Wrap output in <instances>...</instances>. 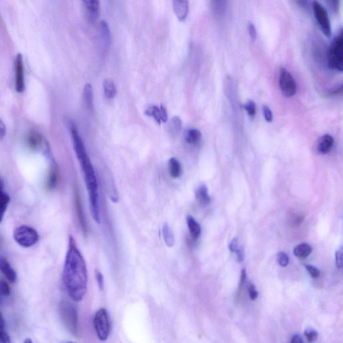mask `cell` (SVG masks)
Masks as SVG:
<instances>
[{"label": "cell", "instance_id": "6da1fadb", "mask_svg": "<svg viewBox=\"0 0 343 343\" xmlns=\"http://www.w3.org/2000/svg\"><path fill=\"white\" fill-rule=\"evenodd\" d=\"M62 280L69 296L74 301H82L88 289V268L75 239L69 236L68 249L65 257Z\"/></svg>", "mask_w": 343, "mask_h": 343}, {"label": "cell", "instance_id": "7a4b0ae2", "mask_svg": "<svg viewBox=\"0 0 343 343\" xmlns=\"http://www.w3.org/2000/svg\"><path fill=\"white\" fill-rule=\"evenodd\" d=\"M71 136H72L74 149L76 156L79 160L82 173H83L84 182H85L87 189L88 191L91 212L95 222L99 224L101 223V215H100V207L99 204L98 184L96 175L91 162L85 146L82 142L77 127L73 124L71 127Z\"/></svg>", "mask_w": 343, "mask_h": 343}, {"label": "cell", "instance_id": "3957f363", "mask_svg": "<svg viewBox=\"0 0 343 343\" xmlns=\"http://www.w3.org/2000/svg\"><path fill=\"white\" fill-rule=\"evenodd\" d=\"M328 64L334 70L342 71L343 67V40L342 32L334 39L328 52Z\"/></svg>", "mask_w": 343, "mask_h": 343}, {"label": "cell", "instance_id": "277c9868", "mask_svg": "<svg viewBox=\"0 0 343 343\" xmlns=\"http://www.w3.org/2000/svg\"><path fill=\"white\" fill-rule=\"evenodd\" d=\"M15 242L24 248H30L38 242V232L33 227L21 225L16 228L13 234Z\"/></svg>", "mask_w": 343, "mask_h": 343}, {"label": "cell", "instance_id": "5b68a950", "mask_svg": "<svg viewBox=\"0 0 343 343\" xmlns=\"http://www.w3.org/2000/svg\"><path fill=\"white\" fill-rule=\"evenodd\" d=\"M62 323L69 332L77 334L78 332V313L76 308L69 302L62 301L59 306Z\"/></svg>", "mask_w": 343, "mask_h": 343}, {"label": "cell", "instance_id": "8992f818", "mask_svg": "<svg viewBox=\"0 0 343 343\" xmlns=\"http://www.w3.org/2000/svg\"><path fill=\"white\" fill-rule=\"evenodd\" d=\"M94 326L99 339L101 341L107 340L110 332V323L108 312L104 308L99 310L95 314Z\"/></svg>", "mask_w": 343, "mask_h": 343}, {"label": "cell", "instance_id": "52a82bcc", "mask_svg": "<svg viewBox=\"0 0 343 343\" xmlns=\"http://www.w3.org/2000/svg\"><path fill=\"white\" fill-rule=\"evenodd\" d=\"M312 8H313L314 16H315L320 30H322L326 36L330 38L331 36L332 30L329 14H328L327 10L318 1L312 2Z\"/></svg>", "mask_w": 343, "mask_h": 343}, {"label": "cell", "instance_id": "ba28073f", "mask_svg": "<svg viewBox=\"0 0 343 343\" xmlns=\"http://www.w3.org/2000/svg\"><path fill=\"white\" fill-rule=\"evenodd\" d=\"M279 83L280 90L286 97H292L296 94L297 84L291 73L285 68L280 69Z\"/></svg>", "mask_w": 343, "mask_h": 343}, {"label": "cell", "instance_id": "9c48e42d", "mask_svg": "<svg viewBox=\"0 0 343 343\" xmlns=\"http://www.w3.org/2000/svg\"><path fill=\"white\" fill-rule=\"evenodd\" d=\"M45 154L50 164V170L49 176H48L47 186L48 189L53 190L57 186L58 182V168L47 142L45 146Z\"/></svg>", "mask_w": 343, "mask_h": 343}, {"label": "cell", "instance_id": "30bf717a", "mask_svg": "<svg viewBox=\"0 0 343 343\" xmlns=\"http://www.w3.org/2000/svg\"><path fill=\"white\" fill-rule=\"evenodd\" d=\"M15 90L18 93L25 90V64L21 53L17 54L15 60Z\"/></svg>", "mask_w": 343, "mask_h": 343}, {"label": "cell", "instance_id": "8fae6325", "mask_svg": "<svg viewBox=\"0 0 343 343\" xmlns=\"http://www.w3.org/2000/svg\"><path fill=\"white\" fill-rule=\"evenodd\" d=\"M75 206L76 213H77V218L79 219L82 232H83L84 235H87L88 233V224H87L85 216H84L83 209H82L81 197H80L79 190L77 189L75 191Z\"/></svg>", "mask_w": 343, "mask_h": 343}, {"label": "cell", "instance_id": "7c38bea8", "mask_svg": "<svg viewBox=\"0 0 343 343\" xmlns=\"http://www.w3.org/2000/svg\"><path fill=\"white\" fill-rule=\"evenodd\" d=\"M86 16L91 21H95L100 12V2L97 0H84L82 2Z\"/></svg>", "mask_w": 343, "mask_h": 343}, {"label": "cell", "instance_id": "4fadbf2b", "mask_svg": "<svg viewBox=\"0 0 343 343\" xmlns=\"http://www.w3.org/2000/svg\"><path fill=\"white\" fill-rule=\"evenodd\" d=\"M145 114L147 116H151L159 124L161 122H166L168 120V114L166 108L162 105L160 107L158 106H152V107L147 109L145 112Z\"/></svg>", "mask_w": 343, "mask_h": 343}, {"label": "cell", "instance_id": "5bb4252c", "mask_svg": "<svg viewBox=\"0 0 343 343\" xmlns=\"http://www.w3.org/2000/svg\"><path fill=\"white\" fill-rule=\"evenodd\" d=\"M104 182H105L106 191L110 197L111 201L113 203H118L119 201V196L118 191H117L116 184H115L114 180L113 179L112 175H110V173H105L104 174Z\"/></svg>", "mask_w": 343, "mask_h": 343}, {"label": "cell", "instance_id": "9a60e30c", "mask_svg": "<svg viewBox=\"0 0 343 343\" xmlns=\"http://www.w3.org/2000/svg\"><path fill=\"white\" fill-rule=\"evenodd\" d=\"M173 9L176 16L180 21L185 20L189 11V4L186 0H175L173 1Z\"/></svg>", "mask_w": 343, "mask_h": 343}, {"label": "cell", "instance_id": "2e32d148", "mask_svg": "<svg viewBox=\"0 0 343 343\" xmlns=\"http://www.w3.org/2000/svg\"><path fill=\"white\" fill-rule=\"evenodd\" d=\"M10 203V198L8 193L4 190V182L0 179V224L4 220Z\"/></svg>", "mask_w": 343, "mask_h": 343}, {"label": "cell", "instance_id": "e0dca14e", "mask_svg": "<svg viewBox=\"0 0 343 343\" xmlns=\"http://www.w3.org/2000/svg\"><path fill=\"white\" fill-rule=\"evenodd\" d=\"M0 271L10 283H14L16 281V271L12 268L10 263L6 258H0Z\"/></svg>", "mask_w": 343, "mask_h": 343}, {"label": "cell", "instance_id": "ac0fdd59", "mask_svg": "<svg viewBox=\"0 0 343 343\" xmlns=\"http://www.w3.org/2000/svg\"><path fill=\"white\" fill-rule=\"evenodd\" d=\"M27 143L30 149L32 151H37L42 145V136L38 132L31 131L28 134Z\"/></svg>", "mask_w": 343, "mask_h": 343}, {"label": "cell", "instance_id": "d6986e66", "mask_svg": "<svg viewBox=\"0 0 343 343\" xmlns=\"http://www.w3.org/2000/svg\"><path fill=\"white\" fill-rule=\"evenodd\" d=\"M334 144V138L329 134L321 137L318 144V151L322 154H327L331 151Z\"/></svg>", "mask_w": 343, "mask_h": 343}, {"label": "cell", "instance_id": "ffe728a7", "mask_svg": "<svg viewBox=\"0 0 343 343\" xmlns=\"http://www.w3.org/2000/svg\"><path fill=\"white\" fill-rule=\"evenodd\" d=\"M186 221H187V225L191 238L193 240H197L201 233V225L192 216L186 217Z\"/></svg>", "mask_w": 343, "mask_h": 343}, {"label": "cell", "instance_id": "44dd1931", "mask_svg": "<svg viewBox=\"0 0 343 343\" xmlns=\"http://www.w3.org/2000/svg\"><path fill=\"white\" fill-rule=\"evenodd\" d=\"M99 34L103 47L108 49L110 44L111 33L108 23L105 20L100 22Z\"/></svg>", "mask_w": 343, "mask_h": 343}, {"label": "cell", "instance_id": "7402d4cb", "mask_svg": "<svg viewBox=\"0 0 343 343\" xmlns=\"http://www.w3.org/2000/svg\"><path fill=\"white\" fill-rule=\"evenodd\" d=\"M169 173L173 179H179L181 176V163L175 158H171L168 161Z\"/></svg>", "mask_w": 343, "mask_h": 343}, {"label": "cell", "instance_id": "603a6c76", "mask_svg": "<svg viewBox=\"0 0 343 343\" xmlns=\"http://www.w3.org/2000/svg\"><path fill=\"white\" fill-rule=\"evenodd\" d=\"M196 198L202 205H207L210 203V197L208 193V188L205 184L200 186L196 190Z\"/></svg>", "mask_w": 343, "mask_h": 343}, {"label": "cell", "instance_id": "cb8c5ba5", "mask_svg": "<svg viewBox=\"0 0 343 343\" xmlns=\"http://www.w3.org/2000/svg\"><path fill=\"white\" fill-rule=\"evenodd\" d=\"M104 94L106 98L113 99L117 94V88L112 79H106L103 82Z\"/></svg>", "mask_w": 343, "mask_h": 343}, {"label": "cell", "instance_id": "d4e9b609", "mask_svg": "<svg viewBox=\"0 0 343 343\" xmlns=\"http://www.w3.org/2000/svg\"><path fill=\"white\" fill-rule=\"evenodd\" d=\"M162 233L163 239H164L165 244L168 247H173L175 244V238L173 232L172 231L169 225L167 223H164L162 226Z\"/></svg>", "mask_w": 343, "mask_h": 343}, {"label": "cell", "instance_id": "484cf974", "mask_svg": "<svg viewBox=\"0 0 343 343\" xmlns=\"http://www.w3.org/2000/svg\"><path fill=\"white\" fill-rule=\"evenodd\" d=\"M182 121L181 118L178 116L173 117L169 123V132L173 137H177L181 133Z\"/></svg>", "mask_w": 343, "mask_h": 343}, {"label": "cell", "instance_id": "4316f807", "mask_svg": "<svg viewBox=\"0 0 343 343\" xmlns=\"http://www.w3.org/2000/svg\"><path fill=\"white\" fill-rule=\"evenodd\" d=\"M186 141L190 145H196L201 142L202 138L201 132L197 129L188 130L186 135Z\"/></svg>", "mask_w": 343, "mask_h": 343}, {"label": "cell", "instance_id": "83f0119b", "mask_svg": "<svg viewBox=\"0 0 343 343\" xmlns=\"http://www.w3.org/2000/svg\"><path fill=\"white\" fill-rule=\"evenodd\" d=\"M312 247L307 244H302L297 245L294 249V254L298 258L308 257L312 252Z\"/></svg>", "mask_w": 343, "mask_h": 343}, {"label": "cell", "instance_id": "f1b7e54d", "mask_svg": "<svg viewBox=\"0 0 343 343\" xmlns=\"http://www.w3.org/2000/svg\"><path fill=\"white\" fill-rule=\"evenodd\" d=\"M83 95L87 107L90 110H92L93 108V92L91 84L88 83L84 86Z\"/></svg>", "mask_w": 343, "mask_h": 343}, {"label": "cell", "instance_id": "f546056e", "mask_svg": "<svg viewBox=\"0 0 343 343\" xmlns=\"http://www.w3.org/2000/svg\"><path fill=\"white\" fill-rule=\"evenodd\" d=\"M0 343H12L10 336L6 331L5 320L0 313Z\"/></svg>", "mask_w": 343, "mask_h": 343}, {"label": "cell", "instance_id": "4dcf8cb0", "mask_svg": "<svg viewBox=\"0 0 343 343\" xmlns=\"http://www.w3.org/2000/svg\"><path fill=\"white\" fill-rule=\"evenodd\" d=\"M245 110H246L247 114L251 117H253L256 113V105L253 100H247L244 105Z\"/></svg>", "mask_w": 343, "mask_h": 343}, {"label": "cell", "instance_id": "1f68e13d", "mask_svg": "<svg viewBox=\"0 0 343 343\" xmlns=\"http://www.w3.org/2000/svg\"><path fill=\"white\" fill-rule=\"evenodd\" d=\"M277 260L282 267H286L289 264V258H288L287 254L284 252H280L277 254Z\"/></svg>", "mask_w": 343, "mask_h": 343}, {"label": "cell", "instance_id": "d6a6232c", "mask_svg": "<svg viewBox=\"0 0 343 343\" xmlns=\"http://www.w3.org/2000/svg\"><path fill=\"white\" fill-rule=\"evenodd\" d=\"M305 334L307 336L308 341L310 343L316 341L318 338V333L313 329H307L305 331Z\"/></svg>", "mask_w": 343, "mask_h": 343}, {"label": "cell", "instance_id": "836d02e7", "mask_svg": "<svg viewBox=\"0 0 343 343\" xmlns=\"http://www.w3.org/2000/svg\"><path fill=\"white\" fill-rule=\"evenodd\" d=\"M0 293L5 296H9L10 294V286L4 280H0Z\"/></svg>", "mask_w": 343, "mask_h": 343}, {"label": "cell", "instance_id": "e575fe53", "mask_svg": "<svg viewBox=\"0 0 343 343\" xmlns=\"http://www.w3.org/2000/svg\"><path fill=\"white\" fill-rule=\"evenodd\" d=\"M262 110L264 118L266 119L267 122H271L273 121V114L270 108L268 106L263 105Z\"/></svg>", "mask_w": 343, "mask_h": 343}, {"label": "cell", "instance_id": "d590c367", "mask_svg": "<svg viewBox=\"0 0 343 343\" xmlns=\"http://www.w3.org/2000/svg\"><path fill=\"white\" fill-rule=\"evenodd\" d=\"M305 268L313 278H317L320 275V271L315 267L310 266V265H305Z\"/></svg>", "mask_w": 343, "mask_h": 343}, {"label": "cell", "instance_id": "8d00e7d4", "mask_svg": "<svg viewBox=\"0 0 343 343\" xmlns=\"http://www.w3.org/2000/svg\"><path fill=\"white\" fill-rule=\"evenodd\" d=\"M342 249L340 248L336 252V266L337 268H342L343 264L342 259Z\"/></svg>", "mask_w": 343, "mask_h": 343}, {"label": "cell", "instance_id": "74e56055", "mask_svg": "<svg viewBox=\"0 0 343 343\" xmlns=\"http://www.w3.org/2000/svg\"><path fill=\"white\" fill-rule=\"evenodd\" d=\"M248 31L251 40L255 41L256 38H257V31H256L255 25L252 23H248Z\"/></svg>", "mask_w": 343, "mask_h": 343}, {"label": "cell", "instance_id": "f35d334b", "mask_svg": "<svg viewBox=\"0 0 343 343\" xmlns=\"http://www.w3.org/2000/svg\"><path fill=\"white\" fill-rule=\"evenodd\" d=\"M95 275H96V280L97 284H98L99 289L103 290L104 288V278L103 274H102L101 271H96Z\"/></svg>", "mask_w": 343, "mask_h": 343}, {"label": "cell", "instance_id": "ab89813d", "mask_svg": "<svg viewBox=\"0 0 343 343\" xmlns=\"http://www.w3.org/2000/svg\"><path fill=\"white\" fill-rule=\"evenodd\" d=\"M249 296L252 301H255L258 296V292L256 290L255 286L253 284H250L249 286Z\"/></svg>", "mask_w": 343, "mask_h": 343}, {"label": "cell", "instance_id": "60d3db41", "mask_svg": "<svg viewBox=\"0 0 343 343\" xmlns=\"http://www.w3.org/2000/svg\"><path fill=\"white\" fill-rule=\"evenodd\" d=\"M6 135V126L4 121L0 119V140H3Z\"/></svg>", "mask_w": 343, "mask_h": 343}, {"label": "cell", "instance_id": "b9f144b4", "mask_svg": "<svg viewBox=\"0 0 343 343\" xmlns=\"http://www.w3.org/2000/svg\"><path fill=\"white\" fill-rule=\"evenodd\" d=\"M239 247H239L238 238H234L229 244L230 251H232V252L235 253L237 250L239 249Z\"/></svg>", "mask_w": 343, "mask_h": 343}, {"label": "cell", "instance_id": "7bdbcfd3", "mask_svg": "<svg viewBox=\"0 0 343 343\" xmlns=\"http://www.w3.org/2000/svg\"><path fill=\"white\" fill-rule=\"evenodd\" d=\"M304 219V217L301 216H293L292 221H291V223H292L293 226H298L299 224H301L303 222Z\"/></svg>", "mask_w": 343, "mask_h": 343}, {"label": "cell", "instance_id": "ee69618b", "mask_svg": "<svg viewBox=\"0 0 343 343\" xmlns=\"http://www.w3.org/2000/svg\"><path fill=\"white\" fill-rule=\"evenodd\" d=\"M237 255H238V259L239 262H244L245 259V251L243 247H239L238 250L236 252Z\"/></svg>", "mask_w": 343, "mask_h": 343}, {"label": "cell", "instance_id": "f6af8a7d", "mask_svg": "<svg viewBox=\"0 0 343 343\" xmlns=\"http://www.w3.org/2000/svg\"><path fill=\"white\" fill-rule=\"evenodd\" d=\"M246 271L245 270H243L242 271V274H241V280L240 286H239V293L241 292V290L242 289L243 286H244V282L245 280H246Z\"/></svg>", "mask_w": 343, "mask_h": 343}, {"label": "cell", "instance_id": "bcb514c9", "mask_svg": "<svg viewBox=\"0 0 343 343\" xmlns=\"http://www.w3.org/2000/svg\"><path fill=\"white\" fill-rule=\"evenodd\" d=\"M327 4H329V7L331 8L332 10L336 11L338 10V2L337 1H329L327 2Z\"/></svg>", "mask_w": 343, "mask_h": 343}, {"label": "cell", "instance_id": "7dc6e473", "mask_svg": "<svg viewBox=\"0 0 343 343\" xmlns=\"http://www.w3.org/2000/svg\"><path fill=\"white\" fill-rule=\"evenodd\" d=\"M291 343H303V340L301 336L295 335L293 336Z\"/></svg>", "mask_w": 343, "mask_h": 343}, {"label": "cell", "instance_id": "c3c4849f", "mask_svg": "<svg viewBox=\"0 0 343 343\" xmlns=\"http://www.w3.org/2000/svg\"><path fill=\"white\" fill-rule=\"evenodd\" d=\"M23 343H33V342L32 341V340L30 339V338H27Z\"/></svg>", "mask_w": 343, "mask_h": 343}, {"label": "cell", "instance_id": "681fc988", "mask_svg": "<svg viewBox=\"0 0 343 343\" xmlns=\"http://www.w3.org/2000/svg\"><path fill=\"white\" fill-rule=\"evenodd\" d=\"M62 343H75V342H71V341H67V342H62Z\"/></svg>", "mask_w": 343, "mask_h": 343}]
</instances>
